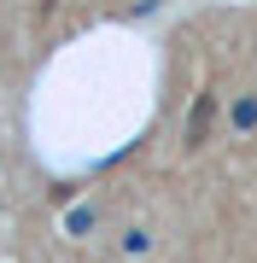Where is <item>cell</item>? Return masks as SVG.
<instances>
[{
  "label": "cell",
  "mask_w": 257,
  "mask_h": 263,
  "mask_svg": "<svg viewBox=\"0 0 257 263\" xmlns=\"http://www.w3.org/2000/svg\"><path fill=\"white\" fill-rule=\"evenodd\" d=\"M47 6H58V0H41V12H47Z\"/></svg>",
  "instance_id": "7a4b0ae2"
},
{
  "label": "cell",
  "mask_w": 257,
  "mask_h": 263,
  "mask_svg": "<svg viewBox=\"0 0 257 263\" xmlns=\"http://www.w3.org/2000/svg\"><path fill=\"white\" fill-rule=\"evenodd\" d=\"M210 117H216V100H210V94H199V105H193V123H187V146H205Z\"/></svg>",
  "instance_id": "6da1fadb"
}]
</instances>
